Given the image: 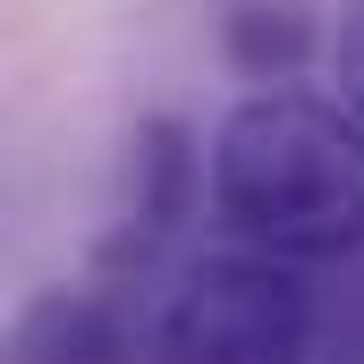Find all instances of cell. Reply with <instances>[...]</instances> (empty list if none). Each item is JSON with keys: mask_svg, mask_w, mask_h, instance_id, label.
<instances>
[{"mask_svg": "<svg viewBox=\"0 0 364 364\" xmlns=\"http://www.w3.org/2000/svg\"><path fill=\"white\" fill-rule=\"evenodd\" d=\"M9 364H119V305L102 288H43L9 331Z\"/></svg>", "mask_w": 364, "mask_h": 364, "instance_id": "4", "label": "cell"}, {"mask_svg": "<svg viewBox=\"0 0 364 364\" xmlns=\"http://www.w3.org/2000/svg\"><path fill=\"white\" fill-rule=\"evenodd\" d=\"M339 356H348V364H364V314L348 322V339H339Z\"/></svg>", "mask_w": 364, "mask_h": 364, "instance_id": "7", "label": "cell"}, {"mask_svg": "<svg viewBox=\"0 0 364 364\" xmlns=\"http://www.w3.org/2000/svg\"><path fill=\"white\" fill-rule=\"evenodd\" d=\"M186 195H195V153H186L178 119H144L136 153H127V203H119V229L102 237V263L110 272H136L161 255V237L178 229Z\"/></svg>", "mask_w": 364, "mask_h": 364, "instance_id": "3", "label": "cell"}, {"mask_svg": "<svg viewBox=\"0 0 364 364\" xmlns=\"http://www.w3.org/2000/svg\"><path fill=\"white\" fill-rule=\"evenodd\" d=\"M314 288L288 255H203L153 305V364H305Z\"/></svg>", "mask_w": 364, "mask_h": 364, "instance_id": "2", "label": "cell"}, {"mask_svg": "<svg viewBox=\"0 0 364 364\" xmlns=\"http://www.w3.org/2000/svg\"><path fill=\"white\" fill-rule=\"evenodd\" d=\"M314 51V9L305 0H229L220 9V60L255 85H288Z\"/></svg>", "mask_w": 364, "mask_h": 364, "instance_id": "5", "label": "cell"}, {"mask_svg": "<svg viewBox=\"0 0 364 364\" xmlns=\"http://www.w3.org/2000/svg\"><path fill=\"white\" fill-rule=\"evenodd\" d=\"M331 60H339L348 102L364 110V0H339V17H331Z\"/></svg>", "mask_w": 364, "mask_h": 364, "instance_id": "6", "label": "cell"}, {"mask_svg": "<svg viewBox=\"0 0 364 364\" xmlns=\"http://www.w3.org/2000/svg\"><path fill=\"white\" fill-rule=\"evenodd\" d=\"M220 220L288 263H339L364 246V110L296 85L246 93L212 136Z\"/></svg>", "mask_w": 364, "mask_h": 364, "instance_id": "1", "label": "cell"}]
</instances>
